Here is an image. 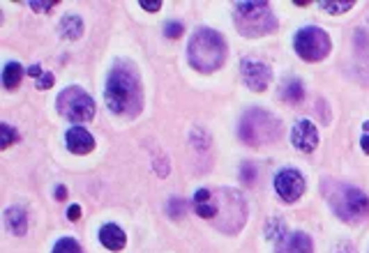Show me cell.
I'll use <instances>...</instances> for the list:
<instances>
[{"instance_id": "7a4b0ae2", "label": "cell", "mask_w": 369, "mask_h": 253, "mask_svg": "<svg viewBox=\"0 0 369 253\" xmlns=\"http://www.w3.org/2000/svg\"><path fill=\"white\" fill-rule=\"evenodd\" d=\"M187 55H190V62L194 69L215 71L227 60V42H224L220 33L211 30V28H201L190 40Z\"/></svg>"}, {"instance_id": "ba28073f", "label": "cell", "mask_w": 369, "mask_h": 253, "mask_svg": "<svg viewBox=\"0 0 369 253\" xmlns=\"http://www.w3.org/2000/svg\"><path fill=\"white\" fill-rule=\"evenodd\" d=\"M274 189H277L281 200L293 202V200H298L302 193H305V180H302V175L298 171L286 168V171H281L277 177H274Z\"/></svg>"}, {"instance_id": "5bb4252c", "label": "cell", "mask_w": 369, "mask_h": 253, "mask_svg": "<svg viewBox=\"0 0 369 253\" xmlns=\"http://www.w3.org/2000/svg\"><path fill=\"white\" fill-rule=\"evenodd\" d=\"M194 209H197L199 216L204 219H215L217 216V202L213 198L211 189H199L197 196H194Z\"/></svg>"}, {"instance_id": "d4e9b609", "label": "cell", "mask_w": 369, "mask_h": 253, "mask_svg": "<svg viewBox=\"0 0 369 253\" xmlns=\"http://www.w3.org/2000/svg\"><path fill=\"white\" fill-rule=\"evenodd\" d=\"M67 219H69V221H79V219H81V207H79V205H72V207L67 209Z\"/></svg>"}, {"instance_id": "7c38bea8", "label": "cell", "mask_w": 369, "mask_h": 253, "mask_svg": "<svg viewBox=\"0 0 369 253\" xmlns=\"http://www.w3.org/2000/svg\"><path fill=\"white\" fill-rule=\"evenodd\" d=\"M67 148L74 155H88L95 148V141H92V136L83 127H72L67 132Z\"/></svg>"}, {"instance_id": "d6986e66", "label": "cell", "mask_w": 369, "mask_h": 253, "mask_svg": "<svg viewBox=\"0 0 369 253\" xmlns=\"http://www.w3.org/2000/svg\"><path fill=\"white\" fill-rule=\"evenodd\" d=\"M19 141V132L14 129L12 125H7V122H3L0 125V148H10L12 143H17Z\"/></svg>"}, {"instance_id": "5b68a950", "label": "cell", "mask_w": 369, "mask_h": 253, "mask_svg": "<svg viewBox=\"0 0 369 253\" xmlns=\"http://www.w3.org/2000/svg\"><path fill=\"white\" fill-rule=\"evenodd\" d=\"M238 134L249 146H268V143H272L279 136V122L270 113L254 108V111L245 113Z\"/></svg>"}, {"instance_id": "3957f363", "label": "cell", "mask_w": 369, "mask_h": 253, "mask_svg": "<svg viewBox=\"0 0 369 253\" xmlns=\"http://www.w3.org/2000/svg\"><path fill=\"white\" fill-rule=\"evenodd\" d=\"M236 26L245 37H259L277 28V19L272 17L268 3H240L236 5Z\"/></svg>"}, {"instance_id": "f1b7e54d", "label": "cell", "mask_w": 369, "mask_h": 253, "mask_svg": "<svg viewBox=\"0 0 369 253\" xmlns=\"http://www.w3.org/2000/svg\"><path fill=\"white\" fill-rule=\"evenodd\" d=\"M56 196H58V200H65V196H67V191H65V186H58V189H56Z\"/></svg>"}, {"instance_id": "ac0fdd59", "label": "cell", "mask_w": 369, "mask_h": 253, "mask_svg": "<svg viewBox=\"0 0 369 253\" xmlns=\"http://www.w3.org/2000/svg\"><path fill=\"white\" fill-rule=\"evenodd\" d=\"M302 83L300 81H295V78H291V81H286L284 85V90H281V97H284L286 101H291V104H295V101H300L302 99Z\"/></svg>"}, {"instance_id": "cb8c5ba5", "label": "cell", "mask_w": 369, "mask_h": 253, "mask_svg": "<svg viewBox=\"0 0 369 253\" xmlns=\"http://www.w3.org/2000/svg\"><path fill=\"white\" fill-rule=\"evenodd\" d=\"M51 85H54V74H42L38 78V88L40 90H47V88H51Z\"/></svg>"}, {"instance_id": "2e32d148", "label": "cell", "mask_w": 369, "mask_h": 253, "mask_svg": "<svg viewBox=\"0 0 369 253\" xmlns=\"http://www.w3.org/2000/svg\"><path fill=\"white\" fill-rule=\"evenodd\" d=\"M60 33L65 40H79L83 33V21L74 17V14H67V17L60 21Z\"/></svg>"}, {"instance_id": "e0dca14e", "label": "cell", "mask_w": 369, "mask_h": 253, "mask_svg": "<svg viewBox=\"0 0 369 253\" xmlns=\"http://www.w3.org/2000/svg\"><path fill=\"white\" fill-rule=\"evenodd\" d=\"M21 78H24V67H21L19 62H10L3 71V85L7 90H14L19 88Z\"/></svg>"}, {"instance_id": "8fae6325", "label": "cell", "mask_w": 369, "mask_h": 253, "mask_svg": "<svg viewBox=\"0 0 369 253\" xmlns=\"http://www.w3.org/2000/svg\"><path fill=\"white\" fill-rule=\"evenodd\" d=\"M277 253H314V244L305 233H288L279 242Z\"/></svg>"}, {"instance_id": "44dd1931", "label": "cell", "mask_w": 369, "mask_h": 253, "mask_svg": "<svg viewBox=\"0 0 369 253\" xmlns=\"http://www.w3.org/2000/svg\"><path fill=\"white\" fill-rule=\"evenodd\" d=\"M54 253H83L81 247H79V242L69 240V237H65L54 247Z\"/></svg>"}, {"instance_id": "8992f818", "label": "cell", "mask_w": 369, "mask_h": 253, "mask_svg": "<svg viewBox=\"0 0 369 253\" xmlns=\"http://www.w3.org/2000/svg\"><path fill=\"white\" fill-rule=\"evenodd\" d=\"M58 111L69 122H88L95 118V101L81 88H67L58 97Z\"/></svg>"}, {"instance_id": "484cf974", "label": "cell", "mask_w": 369, "mask_h": 253, "mask_svg": "<svg viewBox=\"0 0 369 253\" xmlns=\"http://www.w3.org/2000/svg\"><path fill=\"white\" fill-rule=\"evenodd\" d=\"M141 7H143L146 12H159V10H162V3H159V0H153V3H148V0H146V3H141Z\"/></svg>"}, {"instance_id": "4316f807", "label": "cell", "mask_w": 369, "mask_h": 253, "mask_svg": "<svg viewBox=\"0 0 369 253\" xmlns=\"http://www.w3.org/2000/svg\"><path fill=\"white\" fill-rule=\"evenodd\" d=\"M363 150L369 155V122H365V136H363Z\"/></svg>"}, {"instance_id": "ffe728a7", "label": "cell", "mask_w": 369, "mask_h": 253, "mask_svg": "<svg viewBox=\"0 0 369 253\" xmlns=\"http://www.w3.org/2000/svg\"><path fill=\"white\" fill-rule=\"evenodd\" d=\"M323 7L325 12H332V14H344V12H349L351 7H353V0H323V3H318Z\"/></svg>"}, {"instance_id": "277c9868", "label": "cell", "mask_w": 369, "mask_h": 253, "mask_svg": "<svg viewBox=\"0 0 369 253\" xmlns=\"http://www.w3.org/2000/svg\"><path fill=\"white\" fill-rule=\"evenodd\" d=\"M328 200L339 219L344 221H360L369 212V198L360 189L349 184H332V191H328Z\"/></svg>"}, {"instance_id": "6da1fadb", "label": "cell", "mask_w": 369, "mask_h": 253, "mask_svg": "<svg viewBox=\"0 0 369 253\" xmlns=\"http://www.w3.org/2000/svg\"><path fill=\"white\" fill-rule=\"evenodd\" d=\"M108 111L118 115H129L134 118L141 111L143 95H141V81L136 76V69L129 62H115V67L108 74L106 92H104Z\"/></svg>"}, {"instance_id": "4fadbf2b", "label": "cell", "mask_w": 369, "mask_h": 253, "mask_svg": "<svg viewBox=\"0 0 369 253\" xmlns=\"http://www.w3.org/2000/svg\"><path fill=\"white\" fill-rule=\"evenodd\" d=\"M99 242H102L108 251H122L127 244V235L122 233L115 223H106V226H102V230H99Z\"/></svg>"}, {"instance_id": "83f0119b", "label": "cell", "mask_w": 369, "mask_h": 253, "mask_svg": "<svg viewBox=\"0 0 369 253\" xmlns=\"http://www.w3.org/2000/svg\"><path fill=\"white\" fill-rule=\"evenodd\" d=\"M28 74H31V76H35V78H40L42 74H44V71H42V67H40V64H33V67H28Z\"/></svg>"}, {"instance_id": "52a82bcc", "label": "cell", "mask_w": 369, "mask_h": 253, "mask_svg": "<svg viewBox=\"0 0 369 253\" xmlns=\"http://www.w3.org/2000/svg\"><path fill=\"white\" fill-rule=\"evenodd\" d=\"M293 44H295V51H298V55L307 62L323 60L332 49V42L328 37V33H325L323 28H316V26L302 28V30L295 35Z\"/></svg>"}, {"instance_id": "7402d4cb", "label": "cell", "mask_w": 369, "mask_h": 253, "mask_svg": "<svg viewBox=\"0 0 369 253\" xmlns=\"http://www.w3.org/2000/svg\"><path fill=\"white\" fill-rule=\"evenodd\" d=\"M58 5V0H47V3H42V0H33L31 7L35 12H49V10H54V7Z\"/></svg>"}, {"instance_id": "9c48e42d", "label": "cell", "mask_w": 369, "mask_h": 253, "mask_svg": "<svg viewBox=\"0 0 369 253\" xmlns=\"http://www.w3.org/2000/svg\"><path fill=\"white\" fill-rule=\"evenodd\" d=\"M240 71H243V81L245 85H247L249 90H254V92H263L268 88V83H270V67L263 62H259V60H243L240 62Z\"/></svg>"}, {"instance_id": "9a60e30c", "label": "cell", "mask_w": 369, "mask_h": 253, "mask_svg": "<svg viewBox=\"0 0 369 253\" xmlns=\"http://www.w3.org/2000/svg\"><path fill=\"white\" fill-rule=\"evenodd\" d=\"M5 226L12 235H26L28 230V219L26 212L21 207H10L5 212Z\"/></svg>"}, {"instance_id": "30bf717a", "label": "cell", "mask_w": 369, "mask_h": 253, "mask_svg": "<svg viewBox=\"0 0 369 253\" xmlns=\"http://www.w3.org/2000/svg\"><path fill=\"white\" fill-rule=\"evenodd\" d=\"M291 143L300 152H314V148L318 146V132H316L314 122L300 120L291 132Z\"/></svg>"}, {"instance_id": "603a6c76", "label": "cell", "mask_w": 369, "mask_h": 253, "mask_svg": "<svg viewBox=\"0 0 369 253\" xmlns=\"http://www.w3.org/2000/svg\"><path fill=\"white\" fill-rule=\"evenodd\" d=\"M166 37H171V40H176V37H180V35L185 33V28L180 26V24H166Z\"/></svg>"}]
</instances>
